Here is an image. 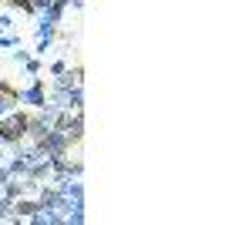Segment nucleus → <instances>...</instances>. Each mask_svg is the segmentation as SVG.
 I'll return each instance as SVG.
<instances>
[{"label": "nucleus", "instance_id": "1", "mask_svg": "<svg viewBox=\"0 0 252 225\" xmlns=\"http://www.w3.org/2000/svg\"><path fill=\"white\" fill-rule=\"evenodd\" d=\"M27 138V114L24 111H7L0 114V141L3 145H14Z\"/></svg>", "mask_w": 252, "mask_h": 225}, {"label": "nucleus", "instance_id": "2", "mask_svg": "<svg viewBox=\"0 0 252 225\" xmlns=\"http://www.w3.org/2000/svg\"><path fill=\"white\" fill-rule=\"evenodd\" d=\"M67 148H71V141H67V134L61 131V128H47V134L34 141V151H37L40 158H51V155H64Z\"/></svg>", "mask_w": 252, "mask_h": 225}, {"label": "nucleus", "instance_id": "3", "mask_svg": "<svg viewBox=\"0 0 252 225\" xmlns=\"http://www.w3.org/2000/svg\"><path fill=\"white\" fill-rule=\"evenodd\" d=\"M54 128H61V131L67 134V141H81L84 138V114L81 111H61Z\"/></svg>", "mask_w": 252, "mask_h": 225}, {"label": "nucleus", "instance_id": "4", "mask_svg": "<svg viewBox=\"0 0 252 225\" xmlns=\"http://www.w3.org/2000/svg\"><path fill=\"white\" fill-rule=\"evenodd\" d=\"M20 101H24V104H31V108H40V104L47 101V91H44L40 77H34V81H31V88H24V91H20Z\"/></svg>", "mask_w": 252, "mask_h": 225}, {"label": "nucleus", "instance_id": "5", "mask_svg": "<svg viewBox=\"0 0 252 225\" xmlns=\"http://www.w3.org/2000/svg\"><path fill=\"white\" fill-rule=\"evenodd\" d=\"M40 212V202L37 198H27V195H20V198H14V219H34Z\"/></svg>", "mask_w": 252, "mask_h": 225}, {"label": "nucleus", "instance_id": "6", "mask_svg": "<svg viewBox=\"0 0 252 225\" xmlns=\"http://www.w3.org/2000/svg\"><path fill=\"white\" fill-rule=\"evenodd\" d=\"M47 128H51V125L40 118V111L37 114H27V138H34V141H37V138L47 134Z\"/></svg>", "mask_w": 252, "mask_h": 225}, {"label": "nucleus", "instance_id": "7", "mask_svg": "<svg viewBox=\"0 0 252 225\" xmlns=\"http://www.w3.org/2000/svg\"><path fill=\"white\" fill-rule=\"evenodd\" d=\"M58 198H61L58 185H40V188H37V202H40V208H58Z\"/></svg>", "mask_w": 252, "mask_h": 225}, {"label": "nucleus", "instance_id": "8", "mask_svg": "<svg viewBox=\"0 0 252 225\" xmlns=\"http://www.w3.org/2000/svg\"><path fill=\"white\" fill-rule=\"evenodd\" d=\"M67 108L71 111H84V91L81 88H71L67 91Z\"/></svg>", "mask_w": 252, "mask_h": 225}, {"label": "nucleus", "instance_id": "9", "mask_svg": "<svg viewBox=\"0 0 252 225\" xmlns=\"http://www.w3.org/2000/svg\"><path fill=\"white\" fill-rule=\"evenodd\" d=\"M0 222H14V202L0 192Z\"/></svg>", "mask_w": 252, "mask_h": 225}, {"label": "nucleus", "instance_id": "10", "mask_svg": "<svg viewBox=\"0 0 252 225\" xmlns=\"http://www.w3.org/2000/svg\"><path fill=\"white\" fill-rule=\"evenodd\" d=\"M34 34H37V37H54V34H58V24H47V20L40 17L37 27H34Z\"/></svg>", "mask_w": 252, "mask_h": 225}, {"label": "nucleus", "instance_id": "11", "mask_svg": "<svg viewBox=\"0 0 252 225\" xmlns=\"http://www.w3.org/2000/svg\"><path fill=\"white\" fill-rule=\"evenodd\" d=\"M3 168L10 171V175H24V171H27V161H24V158H17V155H14V158H10V161H7V165H3Z\"/></svg>", "mask_w": 252, "mask_h": 225}, {"label": "nucleus", "instance_id": "12", "mask_svg": "<svg viewBox=\"0 0 252 225\" xmlns=\"http://www.w3.org/2000/svg\"><path fill=\"white\" fill-rule=\"evenodd\" d=\"M51 7V0H27V14H44Z\"/></svg>", "mask_w": 252, "mask_h": 225}, {"label": "nucleus", "instance_id": "13", "mask_svg": "<svg viewBox=\"0 0 252 225\" xmlns=\"http://www.w3.org/2000/svg\"><path fill=\"white\" fill-rule=\"evenodd\" d=\"M24 71H27V77H37L40 74V61L37 57H27V61H24Z\"/></svg>", "mask_w": 252, "mask_h": 225}, {"label": "nucleus", "instance_id": "14", "mask_svg": "<svg viewBox=\"0 0 252 225\" xmlns=\"http://www.w3.org/2000/svg\"><path fill=\"white\" fill-rule=\"evenodd\" d=\"M67 74H71V84H74V88L84 84V71H81V67H67Z\"/></svg>", "mask_w": 252, "mask_h": 225}, {"label": "nucleus", "instance_id": "15", "mask_svg": "<svg viewBox=\"0 0 252 225\" xmlns=\"http://www.w3.org/2000/svg\"><path fill=\"white\" fill-rule=\"evenodd\" d=\"M20 37H14V34H0V47H17Z\"/></svg>", "mask_w": 252, "mask_h": 225}, {"label": "nucleus", "instance_id": "16", "mask_svg": "<svg viewBox=\"0 0 252 225\" xmlns=\"http://www.w3.org/2000/svg\"><path fill=\"white\" fill-rule=\"evenodd\" d=\"M14 27V20H10V14H0V34H7Z\"/></svg>", "mask_w": 252, "mask_h": 225}, {"label": "nucleus", "instance_id": "17", "mask_svg": "<svg viewBox=\"0 0 252 225\" xmlns=\"http://www.w3.org/2000/svg\"><path fill=\"white\" fill-rule=\"evenodd\" d=\"M51 40H54V37H37V47H34V51H37V54L44 57V51L51 47Z\"/></svg>", "mask_w": 252, "mask_h": 225}, {"label": "nucleus", "instance_id": "18", "mask_svg": "<svg viewBox=\"0 0 252 225\" xmlns=\"http://www.w3.org/2000/svg\"><path fill=\"white\" fill-rule=\"evenodd\" d=\"M64 71H67V64H64V61H54V64H51V74H54V77L64 74Z\"/></svg>", "mask_w": 252, "mask_h": 225}, {"label": "nucleus", "instance_id": "19", "mask_svg": "<svg viewBox=\"0 0 252 225\" xmlns=\"http://www.w3.org/2000/svg\"><path fill=\"white\" fill-rule=\"evenodd\" d=\"M7 7H14V10H24V14H27V0H7Z\"/></svg>", "mask_w": 252, "mask_h": 225}, {"label": "nucleus", "instance_id": "20", "mask_svg": "<svg viewBox=\"0 0 252 225\" xmlns=\"http://www.w3.org/2000/svg\"><path fill=\"white\" fill-rule=\"evenodd\" d=\"M27 57H31V54H27V51H14V64H24Z\"/></svg>", "mask_w": 252, "mask_h": 225}, {"label": "nucleus", "instance_id": "21", "mask_svg": "<svg viewBox=\"0 0 252 225\" xmlns=\"http://www.w3.org/2000/svg\"><path fill=\"white\" fill-rule=\"evenodd\" d=\"M7 178H10V171H7V168H0V185H3Z\"/></svg>", "mask_w": 252, "mask_h": 225}, {"label": "nucleus", "instance_id": "22", "mask_svg": "<svg viewBox=\"0 0 252 225\" xmlns=\"http://www.w3.org/2000/svg\"><path fill=\"white\" fill-rule=\"evenodd\" d=\"M67 3H71V7H78V10L84 7V0H67Z\"/></svg>", "mask_w": 252, "mask_h": 225}]
</instances>
